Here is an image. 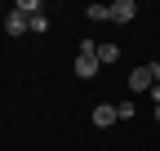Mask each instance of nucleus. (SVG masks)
<instances>
[{"label":"nucleus","instance_id":"20e7f679","mask_svg":"<svg viewBox=\"0 0 160 151\" xmlns=\"http://www.w3.org/2000/svg\"><path fill=\"white\" fill-rule=\"evenodd\" d=\"M116 120H120V116H116V107H107V102H98V107H93V124H98V129H107V124H116Z\"/></svg>","mask_w":160,"mask_h":151},{"label":"nucleus","instance_id":"f257e3e1","mask_svg":"<svg viewBox=\"0 0 160 151\" xmlns=\"http://www.w3.org/2000/svg\"><path fill=\"white\" fill-rule=\"evenodd\" d=\"M93 49H98V45H93V40H85V45H80V53H76V76H80V80H89V76H98V67H102Z\"/></svg>","mask_w":160,"mask_h":151},{"label":"nucleus","instance_id":"1a4fd4ad","mask_svg":"<svg viewBox=\"0 0 160 151\" xmlns=\"http://www.w3.org/2000/svg\"><path fill=\"white\" fill-rule=\"evenodd\" d=\"M156 120H160V107H156Z\"/></svg>","mask_w":160,"mask_h":151},{"label":"nucleus","instance_id":"7ed1b4c3","mask_svg":"<svg viewBox=\"0 0 160 151\" xmlns=\"http://www.w3.org/2000/svg\"><path fill=\"white\" fill-rule=\"evenodd\" d=\"M27 27H31V18H27V13H18V9H13V13L5 18V31H9V36H22Z\"/></svg>","mask_w":160,"mask_h":151},{"label":"nucleus","instance_id":"f03ea898","mask_svg":"<svg viewBox=\"0 0 160 151\" xmlns=\"http://www.w3.org/2000/svg\"><path fill=\"white\" fill-rule=\"evenodd\" d=\"M133 13H138L133 0H116V5L107 9V18H116V22H133Z\"/></svg>","mask_w":160,"mask_h":151},{"label":"nucleus","instance_id":"0eeeda50","mask_svg":"<svg viewBox=\"0 0 160 151\" xmlns=\"http://www.w3.org/2000/svg\"><path fill=\"white\" fill-rule=\"evenodd\" d=\"M116 116H120V120H133V98H129V102H120V107H116Z\"/></svg>","mask_w":160,"mask_h":151},{"label":"nucleus","instance_id":"6e6552de","mask_svg":"<svg viewBox=\"0 0 160 151\" xmlns=\"http://www.w3.org/2000/svg\"><path fill=\"white\" fill-rule=\"evenodd\" d=\"M151 80H160V62H151Z\"/></svg>","mask_w":160,"mask_h":151},{"label":"nucleus","instance_id":"423d86ee","mask_svg":"<svg viewBox=\"0 0 160 151\" xmlns=\"http://www.w3.org/2000/svg\"><path fill=\"white\" fill-rule=\"evenodd\" d=\"M93 53H98V62H116L120 58V45H98Z\"/></svg>","mask_w":160,"mask_h":151},{"label":"nucleus","instance_id":"39448f33","mask_svg":"<svg viewBox=\"0 0 160 151\" xmlns=\"http://www.w3.org/2000/svg\"><path fill=\"white\" fill-rule=\"evenodd\" d=\"M129 89L138 93V89H151V67H133L129 71Z\"/></svg>","mask_w":160,"mask_h":151}]
</instances>
